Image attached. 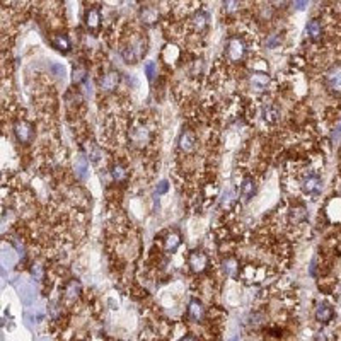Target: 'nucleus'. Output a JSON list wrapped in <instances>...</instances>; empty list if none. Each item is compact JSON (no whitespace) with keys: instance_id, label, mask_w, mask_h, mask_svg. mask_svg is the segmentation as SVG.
Returning <instances> with one entry per match:
<instances>
[{"instance_id":"nucleus-14","label":"nucleus","mask_w":341,"mask_h":341,"mask_svg":"<svg viewBox=\"0 0 341 341\" xmlns=\"http://www.w3.org/2000/svg\"><path fill=\"white\" fill-rule=\"evenodd\" d=\"M208 21H210V14L206 11H198L195 16H193V26L198 33H203L206 28H208Z\"/></svg>"},{"instance_id":"nucleus-27","label":"nucleus","mask_w":341,"mask_h":341,"mask_svg":"<svg viewBox=\"0 0 341 341\" xmlns=\"http://www.w3.org/2000/svg\"><path fill=\"white\" fill-rule=\"evenodd\" d=\"M50 67H51V70L55 72V75H57V77H62V79L65 77V68L60 65V63H51Z\"/></svg>"},{"instance_id":"nucleus-6","label":"nucleus","mask_w":341,"mask_h":341,"mask_svg":"<svg viewBox=\"0 0 341 341\" xmlns=\"http://www.w3.org/2000/svg\"><path fill=\"white\" fill-rule=\"evenodd\" d=\"M14 135L21 144H29L33 140V127L28 122H17L14 125Z\"/></svg>"},{"instance_id":"nucleus-23","label":"nucleus","mask_w":341,"mask_h":341,"mask_svg":"<svg viewBox=\"0 0 341 341\" xmlns=\"http://www.w3.org/2000/svg\"><path fill=\"white\" fill-rule=\"evenodd\" d=\"M144 70H145V75H147V79H149V82H154L155 75H157V63H155V62H147L145 67H144Z\"/></svg>"},{"instance_id":"nucleus-20","label":"nucleus","mask_w":341,"mask_h":341,"mask_svg":"<svg viewBox=\"0 0 341 341\" xmlns=\"http://www.w3.org/2000/svg\"><path fill=\"white\" fill-rule=\"evenodd\" d=\"M72 80H73V84H75V85L84 84V82L87 80V70H85V67H75V68H73Z\"/></svg>"},{"instance_id":"nucleus-12","label":"nucleus","mask_w":341,"mask_h":341,"mask_svg":"<svg viewBox=\"0 0 341 341\" xmlns=\"http://www.w3.org/2000/svg\"><path fill=\"white\" fill-rule=\"evenodd\" d=\"M249 84L254 90H265L270 84V75L265 72H254L249 77Z\"/></svg>"},{"instance_id":"nucleus-19","label":"nucleus","mask_w":341,"mask_h":341,"mask_svg":"<svg viewBox=\"0 0 341 341\" xmlns=\"http://www.w3.org/2000/svg\"><path fill=\"white\" fill-rule=\"evenodd\" d=\"M222 270L227 276H236L237 270H239V265H237V261L234 260V258H229V260H225L222 263Z\"/></svg>"},{"instance_id":"nucleus-8","label":"nucleus","mask_w":341,"mask_h":341,"mask_svg":"<svg viewBox=\"0 0 341 341\" xmlns=\"http://www.w3.org/2000/svg\"><path fill=\"white\" fill-rule=\"evenodd\" d=\"M256 181H254L251 176H246L243 179V183H241V198H243L244 203H248V201H251V198L256 195Z\"/></svg>"},{"instance_id":"nucleus-21","label":"nucleus","mask_w":341,"mask_h":341,"mask_svg":"<svg viewBox=\"0 0 341 341\" xmlns=\"http://www.w3.org/2000/svg\"><path fill=\"white\" fill-rule=\"evenodd\" d=\"M278 115H280V111L276 109L275 106H265V109H263V118H265V122H268V123H275L276 120H278Z\"/></svg>"},{"instance_id":"nucleus-17","label":"nucleus","mask_w":341,"mask_h":341,"mask_svg":"<svg viewBox=\"0 0 341 341\" xmlns=\"http://www.w3.org/2000/svg\"><path fill=\"white\" fill-rule=\"evenodd\" d=\"M51 46H53L57 51H62V53H68L72 48L70 40H68L65 34H57V36H53V40H51Z\"/></svg>"},{"instance_id":"nucleus-22","label":"nucleus","mask_w":341,"mask_h":341,"mask_svg":"<svg viewBox=\"0 0 341 341\" xmlns=\"http://www.w3.org/2000/svg\"><path fill=\"white\" fill-rule=\"evenodd\" d=\"M111 176H113L115 181L123 183V181L127 179V169H125L123 166H120V164H116V166H113V169H111Z\"/></svg>"},{"instance_id":"nucleus-5","label":"nucleus","mask_w":341,"mask_h":341,"mask_svg":"<svg viewBox=\"0 0 341 341\" xmlns=\"http://www.w3.org/2000/svg\"><path fill=\"white\" fill-rule=\"evenodd\" d=\"M326 85L334 92H341V65L331 67L324 75Z\"/></svg>"},{"instance_id":"nucleus-18","label":"nucleus","mask_w":341,"mask_h":341,"mask_svg":"<svg viewBox=\"0 0 341 341\" xmlns=\"http://www.w3.org/2000/svg\"><path fill=\"white\" fill-rule=\"evenodd\" d=\"M179 246H181V236H179V232H176V231L171 232V234L166 237V241H164V248H166L167 253H174Z\"/></svg>"},{"instance_id":"nucleus-29","label":"nucleus","mask_w":341,"mask_h":341,"mask_svg":"<svg viewBox=\"0 0 341 341\" xmlns=\"http://www.w3.org/2000/svg\"><path fill=\"white\" fill-rule=\"evenodd\" d=\"M278 43H280V38L276 36V34H271L270 40L266 41V46H268V48H275V46L278 45Z\"/></svg>"},{"instance_id":"nucleus-7","label":"nucleus","mask_w":341,"mask_h":341,"mask_svg":"<svg viewBox=\"0 0 341 341\" xmlns=\"http://www.w3.org/2000/svg\"><path fill=\"white\" fill-rule=\"evenodd\" d=\"M188 317L193 322H201L205 319V305L201 300L191 299L188 304Z\"/></svg>"},{"instance_id":"nucleus-3","label":"nucleus","mask_w":341,"mask_h":341,"mask_svg":"<svg viewBox=\"0 0 341 341\" xmlns=\"http://www.w3.org/2000/svg\"><path fill=\"white\" fill-rule=\"evenodd\" d=\"M302 191L310 196H319L322 191V179L317 174H309L302 181Z\"/></svg>"},{"instance_id":"nucleus-11","label":"nucleus","mask_w":341,"mask_h":341,"mask_svg":"<svg viewBox=\"0 0 341 341\" xmlns=\"http://www.w3.org/2000/svg\"><path fill=\"white\" fill-rule=\"evenodd\" d=\"M334 317V309L331 307L327 302H322V304L317 305L316 309V319L317 322H321V324H327V322H331Z\"/></svg>"},{"instance_id":"nucleus-10","label":"nucleus","mask_w":341,"mask_h":341,"mask_svg":"<svg viewBox=\"0 0 341 341\" xmlns=\"http://www.w3.org/2000/svg\"><path fill=\"white\" fill-rule=\"evenodd\" d=\"M84 23L87 26V29L90 31H96L99 28V24H101V11H99L97 7H90L85 11L84 14Z\"/></svg>"},{"instance_id":"nucleus-4","label":"nucleus","mask_w":341,"mask_h":341,"mask_svg":"<svg viewBox=\"0 0 341 341\" xmlns=\"http://www.w3.org/2000/svg\"><path fill=\"white\" fill-rule=\"evenodd\" d=\"M188 265L193 273H203L208 266V258L203 251H193L188 256Z\"/></svg>"},{"instance_id":"nucleus-26","label":"nucleus","mask_w":341,"mask_h":341,"mask_svg":"<svg viewBox=\"0 0 341 341\" xmlns=\"http://www.w3.org/2000/svg\"><path fill=\"white\" fill-rule=\"evenodd\" d=\"M167 191H169V183L164 179V181H161V183L157 184V188H155V193H157V195H164V193H167Z\"/></svg>"},{"instance_id":"nucleus-30","label":"nucleus","mask_w":341,"mask_h":341,"mask_svg":"<svg viewBox=\"0 0 341 341\" xmlns=\"http://www.w3.org/2000/svg\"><path fill=\"white\" fill-rule=\"evenodd\" d=\"M331 137H333V140H334V142H338L339 138H341V122H339V123H338V125H336V127H334V130H333V135H331Z\"/></svg>"},{"instance_id":"nucleus-15","label":"nucleus","mask_w":341,"mask_h":341,"mask_svg":"<svg viewBox=\"0 0 341 341\" xmlns=\"http://www.w3.org/2000/svg\"><path fill=\"white\" fill-rule=\"evenodd\" d=\"M196 145V137L195 133L191 132H183L179 137V147L181 150H184V152H191L193 149H195Z\"/></svg>"},{"instance_id":"nucleus-1","label":"nucleus","mask_w":341,"mask_h":341,"mask_svg":"<svg viewBox=\"0 0 341 341\" xmlns=\"http://www.w3.org/2000/svg\"><path fill=\"white\" fill-rule=\"evenodd\" d=\"M225 57L229 62L232 63H239L243 62L246 57V45L239 36H232L229 38L225 43Z\"/></svg>"},{"instance_id":"nucleus-28","label":"nucleus","mask_w":341,"mask_h":341,"mask_svg":"<svg viewBox=\"0 0 341 341\" xmlns=\"http://www.w3.org/2000/svg\"><path fill=\"white\" fill-rule=\"evenodd\" d=\"M309 2L310 0H293V7H295V11H305Z\"/></svg>"},{"instance_id":"nucleus-2","label":"nucleus","mask_w":341,"mask_h":341,"mask_svg":"<svg viewBox=\"0 0 341 341\" xmlns=\"http://www.w3.org/2000/svg\"><path fill=\"white\" fill-rule=\"evenodd\" d=\"M145 51H147L145 43L142 40H138L135 43H132L128 48H125L122 55H123V58H125V62H127V63H137L138 60H140L145 55Z\"/></svg>"},{"instance_id":"nucleus-13","label":"nucleus","mask_w":341,"mask_h":341,"mask_svg":"<svg viewBox=\"0 0 341 341\" xmlns=\"http://www.w3.org/2000/svg\"><path fill=\"white\" fill-rule=\"evenodd\" d=\"M305 34L310 41H319L322 38V26L317 19H310L305 26Z\"/></svg>"},{"instance_id":"nucleus-16","label":"nucleus","mask_w":341,"mask_h":341,"mask_svg":"<svg viewBox=\"0 0 341 341\" xmlns=\"http://www.w3.org/2000/svg\"><path fill=\"white\" fill-rule=\"evenodd\" d=\"M75 176L82 181L89 178V161L85 155H79V159L75 161Z\"/></svg>"},{"instance_id":"nucleus-25","label":"nucleus","mask_w":341,"mask_h":341,"mask_svg":"<svg viewBox=\"0 0 341 341\" xmlns=\"http://www.w3.org/2000/svg\"><path fill=\"white\" fill-rule=\"evenodd\" d=\"M79 293H80V285L79 283L72 282L70 285H68V288H67L68 299H75V297H79Z\"/></svg>"},{"instance_id":"nucleus-24","label":"nucleus","mask_w":341,"mask_h":341,"mask_svg":"<svg viewBox=\"0 0 341 341\" xmlns=\"http://www.w3.org/2000/svg\"><path fill=\"white\" fill-rule=\"evenodd\" d=\"M237 9H239V0H223V11L227 14H234Z\"/></svg>"},{"instance_id":"nucleus-9","label":"nucleus","mask_w":341,"mask_h":341,"mask_svg":"<svg viewBox=\"0 0 341 341\" xmlns=\"http://www.w3.org/2000/svg\"><path fill=\"white\" fill-rule=\"evenodd\" d=\"M118 84H120V73L115 72V70L106 72L104 75L101 77V82H99L101 89L106 90V92H111V90H115L116 87H118Z\"/></svg>"}]
</instances>
